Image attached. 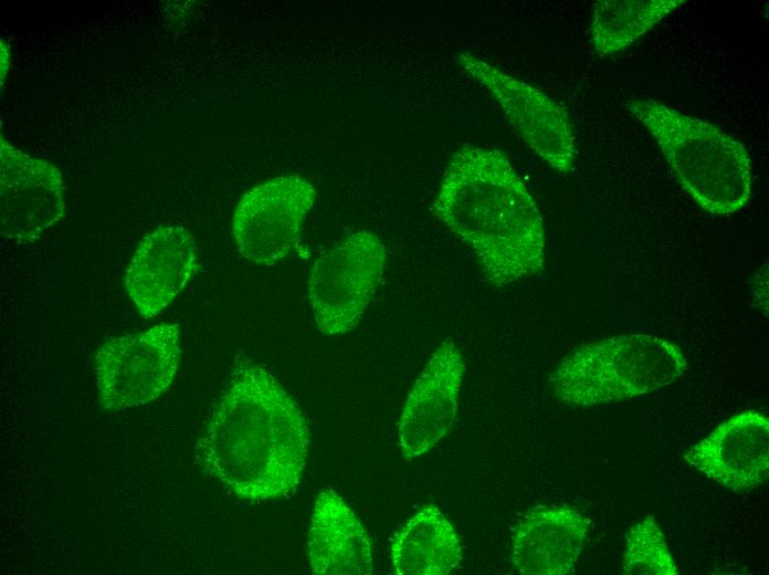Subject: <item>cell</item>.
Instances as JSON below:
<instances>
[{
    "label": "cell",
    "instance_id": "1",
    "mask_svg": "<svg viewBox=\"0 0 769 575\" xmlns=\"http://www.w3.org/2000/svg\"><path fill=\"white\" fill-rule=\"evenodd\" d=\"M308 448L295 400L267 369L241 360L200 432L196 458L239 499L265 501L295 490Z\"/></svg>",
    "mask_w": 769,
    "mask_h": 575
},
{
    "label": "cell",
    "instance_id": "2",
    "mask_svg": "<svg viewBox=\"0 0 769 575\" xmlns=\"http://www.w3.org/2000/svg\"><path fill=\"white\" fill-rule=\"evenodd\" d=\"M431 212L475 254L495 288L545 269L546 234L537 202L501 150L463 146L450 158Z\"/></svg>",
    "mask_w": 769,
    "mask_h": 575
},
{
    "label": "cell",
    "instance_id": "3",
    "mask_svg": "<svg viewBox=\"0 0 769 575\" xmlns=\"http://www.w3.org/2000/svg\"><path fill=\"white\" fill-rule=\"evenodd\" d=\"M626 109L652 135L682 187L705 211L730 216L752 194L745 145L717 125L654 98H633Z\"/></svg>",
    "mask_w": 769,
    "mask_h": 575
},
{
    "label": "cell",
    "instance_id": "4",
    "mask_svg": "<svg viewBox=\"0 0 769 575\" xmlns=\"http://www.w3.org/2000/svg\"><path fill=\"white\" fill-rule=\"evenodd\" d=\"M687 368L681 347L649 334H625L581 345L550 376L557 398L589 407L666 387Z\"/></svg>",
    "mask_w": 769,
    "mask_h": 575
},
{
    "label": "cell",
    "instance_id": "5",
    "mask_svg": "<svg viewBox=\"0 0 769 575\" xmlns=\"http://www.w3.org/2000/svg\"><path fill=\"white\" fill-rule=\"evenodd\" d=\"M386 261L383 242L368 230L346 236L315 261L307 299L323 334H345L358 325L381 282Z\"/></svg>",
    "mask_w": 769,
    "mask_h": 575
},
{
    "label": "cell",
    "instance_id": "6",
    "mask_svg": "<svg viewBox=\"0 0 769 575\" xmlns=\"http://www.w3.org/2000/svg\"><path fill=\"white\" fill-rule=\"evenodd\" d=\"M178 324L106 341L94 369L103 410L117 411L156 400L170 387L180 360Z\"/></svg>",
    "mask_w": 769,
    "mask_h": 575
},
{
    "label": "cell",
    "instance_id": "7",
    "mask_svg": "<svg viewBox=\"0 0 769 575\" xmlns=\"http://www.w3.org/2000/svg\"><path fill=\"white\" fill-rule=\"evenodd\" d=\"M457 64L497 101L516 134L548 166L560 174L575 167L577 148L569 115L539 88L462 52Z\"/></svg>",
    "mask_w": 769,
    "mask_h": 575
},
{
    "label": "cell",
    "instance_id": "8",
    "mask_svg": "<svg viewBox=\"0 0 769 575\" xmlns=\"http://www.w3.org/2000/svg\"><path fill=\"white\" fill-rule=\"evenodd\" d=\"M316 198L313 185L298 175H284L243 194L232 217V233L247 261L272 265L296 247L306 215Z\"/></svg>",
    "mask_w": 769,
    "mask_h": 575
},
{
    "label": "cell",
    "instance_id": "9",
    "mask_svg": "<svg viewBox=\"0 0 769 575\" xmlns=\"http://www.w3.org/2000/svg\"><path fill=\"white\" fill-rule=\"evenodd\" d=\"M65 212L64 182L57 167L0 142V230L27 244L38 240Z\"/></svg>",
    "mask_w": 769,
    "mask_h": 575
},
{
    "label": "cell",
    "instance_id": "10",
    "mask_svg": "<svg viewBox=\"0 0 769 575\" xmlns=\"http://www.w3.org/2000/svg\"><path fill=\"white\" fill-rule=\"evenodd\" d=\"M465 373L460 348L451 339L434 351L404 401L398 445L411 460L430 450L452 427Z\"/></svg>",
    "mask_w": 769,
    "mask_h": 575
},
{
    "label": "cell",
    "instance_id": "11",
    "mask_svg": "<svg viewBox=\"0 0 769 575\" xmlns=\"http://www.w3.org/2000/svg\"><path fill=\"white\" fill-rule=\"evenodd\" d=\"M198 268L192 233L181 226H159L135 249L124 274V289L140 316L148 320L178 296Z\"/></svg>",
    "mask_w": 769,
    "mask_h": 575
},
{
    "label": "cell",
    "instance_id": "12",
    "mask_svg": "<svg viewBox=\"0 0 769 575\" xmlns=\"http://www.w3.org/2000/svg\"><path fill=\"white\" fill-rule=\"evenodd\" d=\"M687 464L733 491H749L769 475V421L755 410L736 414L684 453Z\"/></svg>",
    "mask_w": 769,
    "mask_h": 575
},
{
    "label": "cell",
    "instance_id": "13",
    "mask_svg": "<svg viewBox=\"0 0 769 575\" xmlns=\"http://www.w3.org/2000/svg\"><path fill=\"white\" fill-rule=\"evenodd\" d=\"M587 533V520L576 509L534 506L516 526L510 560L520 574H567L577 563Z\"/></svg>",
    "mask_w": 769,
    "mask_h": 575
},
{
    "label": "cell",
    "instance_id": "14",
    "mask_svg": "<svg viewBox=\"0 0 769 575\" xmlns=\"http://www.w3.org/2000/svg\"><path fill=\"white\" fill-rule=\"evenodd\" d=\"M307 554L313 574L373 572L370 539L354 511L333 489L323 490L315 500Z\"/></svg>",
    "mask_w": 769,
    "mask_h": 575
},
{
    "label": "cell",
    "instance_id": "15",
    "mask_svg": "<svg viewBox=\"0 0 769 575\" xmlns=\"http://www.w3.org/2000/svg\"><path fill=\"white\" fill-rule=\"evenodd\" d=\"M461 540L443 513L424 505L391 543L392 565L398 575H446L461 562Z\"/></svg>",
    "mask_w": 769,
    "mask_h": 575
},
{
    "label": "cell",
    "instance_id": "16",
    "mask_svg": "<svg viewBox=\"0 0 769 575\" xmlns=\"http://www.w3.org/2000/svg\"><path fill=\"white\" fill-rule=\"evenodd\" d=\"M686 3L685 0H600L593 6L590 40L601 56L617 53Z\"/></svg>",
    "mask_w": 769,
    "mask_h": 575
},
{
    "label": "cell",
    "instance_id": "17",
    "mask_svg": "<svg viewBox=\"0 0 769 575\" xmlns=\"http://www.w3.org/2000/svg\"><path fill=\"white\" fill-rule=\"evenodd\" d=\"M622 568L630 575H677V566L654 514L629 529Z\"/></svg>",
    "mask_w": 769,
    "mask_h": 575
}]
</instances>
